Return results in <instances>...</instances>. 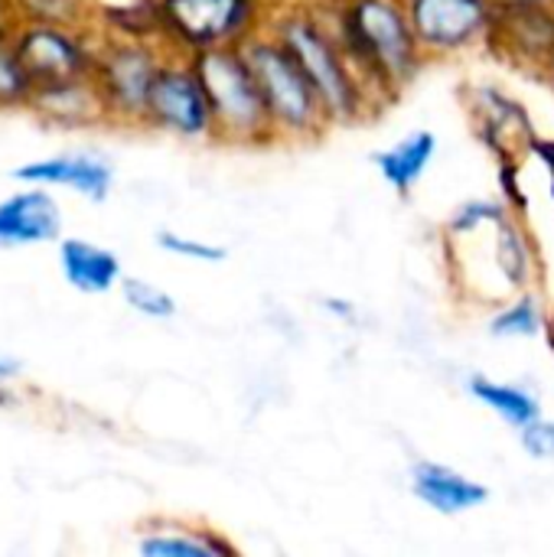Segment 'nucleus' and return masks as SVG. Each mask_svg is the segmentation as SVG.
I'll use <instances>...</instances> for the list:
<instances>
[{
    "mask_svg": "<svg viewBox=\"0 0 554 557\" xmlns=\"http://www.w3.org/2000/svg\"><path fill=\"white\" fill-rule=\"evenodd\" d=\"M320 7L382 108L405 95L431 62L405 0H320Z\"/></svg>",
    "mask_w": 554,
    "mask_h": 557,
    "instance_id": "nucleus-1",
    "label": "nucleus"
},
{
    "mask_svg": "<svg viewBox=\"0 0 554 557\" xmlns=\"http://www.w3.org/2000/svg\"><path fill=\"white\" fill-rule=\"evenodd\" d=\"M268 29L294 52L313 82L333 127H353L382 111L356 65L349 62L340 36L333 33L320 0H287L271 13Z\"/></svg>",
    "mask_w": 554,
    "mask_h": 557,
    "instance_id": "nucleus-2",
    "label": "nucleus"
},
{
    "mask_svg": "<svg viewBox=\"0 0 554 557\" xmlns=\"http://www.w3.org/2000/svg\"><path fill=\"white\" fill-rule=\"evenodd\" d=\"M242 49L261 82L278 140H291V144L320 140L333 124L327 117V108L313 82L300 69L294 52L268 26L255 33L251 39H245Z\"/></svg>",
    "mask_w": 554,
    "mask_h": 557,
    "instance_id": "nucleus-3",
    "label": "nucleus"
},
{
    "mask_svg": "<svg viewBox=\"0 0 554 557\" xmlns=\"http://www.w3.org/2000/svg\"><path fill=\"white\" fill-rule=\"evenodd\" d=\"M199 75L206 82L212 114H216V140L232 147H264L274 144L271 111L261 91V82L242 46L206 49L193 55Z\"/></svg>",
    "mask_w": 554,
    "mask_h": 557,
    "instance_id": "nucleus-4",
    "label": "nucleus"
},
{
    "mask_svg": "<svg viewBox=\"0 0 554 557\" xmlns=\"http://www.w3.org/2000/svg\"><path fill=\"white\" fill-rule=\"evenodd\" d=\"M278 0H160L163 46L170 52H206L242 46L271 23Z\"/></svg>",
    "mask_w": 554,
    "mask_h": 557,
    "instance_id": "nucleus-5",
    "label": "nucleus"
},
{
    "mask_svg": "<svg viewBox=\"0 0 554 557\" xmlns=\"http://www.w3.org/2000/svg\"><path fill=\"white\" fill-rule=\"evenodd\" d=\"M167 52L170 49L157 39H127V36L98 33L91 82L101 95L108 124L144 127L147 98Z\"/></svg>",
    "mask_w": 554,
    "mask_h": 557,
    "instance_id": "nucleus-6",
    "label": "nucleus"
},
{
    "mask_svg": "<svg viewBox=\"0 0 554 557\" xmlns=\"http://www.w3.org/2000/svg\"><path fill=\"white\" fill-rule=\"evenodd\" d=\"M10 42L33 78V88L91 78L98 52V29L91 23H13Z\"/></svg>",
    "mask_w": 554,
    "mask_h": 557,
    "instance_id": "nucleus-7",
    "label": "nucleus"
},
{
    "mask_svg": "<svg viewBox=\"0 0 554 557\" xmlns=\"http://www.w3.org/2000/svg\"><path fill=\"white\" fill-rule=\"evenodd\" d=\"M144 127L176 140H216V114L199 75V65L186 52H167L144 111Z\"/></svg>",
    "mask_w": 554,
    "mask_h": 557,
    "instance_id": "nucleus-8",
    "label": "nucleus"
},
{
    "mask_svg": "<svg viewBox=\"0 0 554 557\" xmlns=\"http://www.w3.org/2000/svg\"><path fill=\"white\" fill-rule=\"evenodd\" d=\"M428 59H460L487 49L496 26L493 0H405Z\"/></svg>",
    "mask_w": 554,
    "mask_h": 557,
    "instance_id": "nucleus-9",
    "label": "nucleus"
},
{
    "mask_svg": "<svg viewBox=\"0 0 554 557\" xmlns=\"http://www.w3.org/2000/svg\"><path fill=\"white\" fill-rule=\"evenodd\" d=\"M487 49L513 69L539 78L554 52V3L500 10Z\"/></svg>",
    "mask_w": 554,
    "mask_h": 557,
    "instance_id": "nucleus-10",
    "label": "nucleus"
},
{
    "mask_svg": "<svg viewBox=\"0 0 554 557\" xmlns=\"http://www.w3.org/2000/svg\"><path fill=\"white\" fill-rule=\"evenodd\" d=\"M408 493L434 516L441 519H460L470 516L483 506H490L493 493L483 480L441 463V460H415L408 467Z\"/></svg>",
    "mask_w": 554,
    "mask_h": 557,
    "instance_id": "nucleus-11",
    "label": "nucleus"
},
{
    "mask_svg": "<svg viewBox=\"0 0 554 557\" xmlns=\"http://www.w3.org/2000/svg\"><path fill=\"white\" fill-rule=\"evenodd\" d=\"M13 180L33 183V186H49V189H69L88 202H104L114 189V166L101 153L65 150V153L20 163L13 170Z\"/></svg>",
    "mask_w": 554,
    "mask_h": 557,
    "instance_id": "nucleus-12",
    "label": "nucleus"
},
{
    "mask_svg": "<svg viewBox=\"0 0 554 557\" xmlns=\"http://www.w3.org/2000/svg\"><path fill=\"white\" fill-rule=\"evenodd\" d=\"M62 225L65 215L49 186L23 183L16 193L0 199V251L59 242Z\"/></svg>",
    "mask_w": 554,
    "mask_h": 557,
    "instance_id": "nucleus-13",
    "label": "nucleus"
},
{
    "mask_svg": "<svg viewBox=\"0 0 554 557\" xmlns=\"http://www.w3.org/2000/svg\"><path fill=\"white\" fill-rule=\"evenodd\" d=\"M470 117L477 124L480 140L493 150V157H522L535 140L529 108H522L500 85H473Z\"/></svg>",
    "mask_w": 554,
    "mask_h": 557,
    "instance_id": "nucleus-14",
    "label": "nucleus"
},
{
    "mask_svg": "<svg viewBox=\"0 0 554 557\" xmlns=\"http://www.w3.org/2000/svg\"><path fill=\"white\" fill-rule=\"evenodd\" d=\"M56 261H59V274L62 281L88 297H101L121 287L124 281V264L121 258L82 235H62L56 242Z\"/></svg>",
    "mask_w": 554,
    "mask_h": 557,
    "instance_id": "nucleus-15",
    "label": "nucleus"
},
{
    "mask_svg": "<svg viewBox=\"0 0 554 557\" xmlns=\"http://www.w3.org/2000/svg\"><path fill=\"white\" fill-rule=\"evenodd\" d=\"M137 555L144 557H235L238 545L199 522H180V519H160L140 529L137 535Z\"/></svg>",
    "mask_w": 554,
    "mask_h": 557,
    "instance_id": "nucleus-16",
    "label": "nucleus"
},
{
    "mask_svg": "<svg viewBox=\"0 0 554 557\" xmlns=\"http://www.w3.org/2000/svg\"><path fill=\"white\" fill-rule=\"evenodd\" d=\"M490 268L506 287V297L529 290L539 281V248L519 212H509L490 228Z\"/></svg>",
    "mask_w": 554,
    "mask_h": 557,
    "instance_id": "nucleus-17",
    "label": "nucleus"
},
{
    "mask_svg": "<svg viewBox=\"0 0 554 557\" xmlns=\"http://www.w3.org/2000/svg\"><path fill=\"white\" fill-rule=\"evenodd\" d=\"M438 150H441V140L431 127H411L398 140L382 147L372 157V163H376V173L382 176V183L395 196L408 199L418 189V183L428 176V170L434 166Z\"/></svg>",
    "mask_w": 554,
    "mask_h": 557,
    "instance_id": "nucleus-18",
    "label": "nucleus"
},
{
    "mask_svg": "<svg viewBox=\"0 0 554 557\" xmlns=\"http://www.w3.org/2000/svg\"><path fill=\"white\" fill-rule=\"evenodd\" d=\"M29 111H33L36 117H42L46 124L65 127V131H85V127L108 124L101 95H98V88H95L91 78L62 82V85H49V88H36Z\"/></svg>",
    "mask_w": 554,
    "mask_h": 557,
    "instance_id": "nucleus-19",
    "label": "nucleus"
},
{
    "mask_svg": "<svg viewBox=\"0 0 554 557\" xmlns=\"http://www.w3.org/2000/svg\"><path fill=\"white\" fill-rule=\"evenodd\" d=\"M464 388L483 411H490L513 431L526 428L532 418L542 414V398L526 382H509V379H496L487 372H473Z\"/></svg>",
    "mask_w": 554,
    "mask_h": 557,
    "instance_id": "nucleus-20",
    "label": "nucleus"
},
{
    "mask_svg": "<svg viewBox=\"0 0 554 557\" xmlns=\"http://www.w3.org/2000/svg\"><path fill=\"white\" fill-rule=\"evenodd\" d=\"M545 326H549V310L535 287L509 294L506 300L496 304V310L487 320V333L493 339H539L545 336Z\"/></svg>",
    "mask_w": 554,
    "mask_h": 557,
    "instance_id": "nucleus-21",
    "label": "nucleus"
},
{
    "mask_svg": "<svg viewBox=\"0 0 554 557\" xmlns=\"http://www.w3.org/2000/svg\"><path fill=\"white\" fill-rule=\"evenodd\" d=\"M513 209L503 196H473V199H464L451 215H447V225H444V235L451 242H467L473 235H487V228H493L500 219H506Z\"/></svg>",
    "mask_w": 554,
    "mask_h": 557,
    "instance_id": "nucleus-22",
    "label": "nucleus"
},
{
    "mask_svg": "<svg viewBox=\"0 0 554 557\" xmlns=\"http://www.w3.org/2000/svg\"><path fill=\"white\" fill-rule=\"evenodd\" d=\"M118 290H121L124 307L134 310V313L144 317V320L167 323V320H173L176 310H180V307H176V297H173L167 287L147 281V277H127V274H124V281H121Z\"/></svg>",
    "mask_w": 554,
    "mask_h": 557,
    "instance_id": "nucleus-23",
    "label": "nucleus"
},
{
    "mask_svg": "<svg viewBox=\"0 0 554 557\" xmlns=\"http://www.w3.org/2000/svg\"><path fill=\"white\" fill-rule=\"evenodd\" d=\"M33 91V78L26 75L10 36L0 39V111H29Z\"/></svg>",
    "mask_w": 554,
    "mask_h": 557,
    "instance_id": "nucleus-24",
    "label": "nucleus"
},
{
    "mask_svg": "<svg viewBox=\"0 0 554 557\" xmlns=\"http://www.w3.org/2000/svg\"><path fill=\"white\" fill-rule=\"evenodd\" d=\"M157 248L180 258V261H189V264H222L229 258L225 245L206 242V238H196V235H186V232H176V228H160L157 232Z\"/></svg>",
    "mask_w": 554,
    "mask_h": 557,
    "instance_id": "nucleus-25",
    "label": "nucleus"
},
{
    "mask_svg": "<svg viewBox=\"0 0 554 557\" xmlns=\"http://www.w3.org/2000/svg\"><path fill=\"white\" fill-rule=\"evenodd\" d=\"M516 441L532 463H554V418H549L545 411L532 418L526 428H519Z\"/></svg>",
    "mask_w": 554,
    "mask_h": 557,
    "instance_id": "nucleus-26",
    "label": "nucleus"
},
{
    "mask_svg": "<svg viewBox=\"0 0 554 557\" xmlns=\"http://www.w3.org/2000/svg\"><path fill=\"white\" fill-rule=\"evenodd\" d=\"M323 313L327 317H333L336 323H346V326H353L356 320H359V307L349 300V297H323Z\"/></svg>",
    "mask_w": 554,
    "mask_h": 557,
    "instance_id": "nucleus-27",
    "label": "nucleus"
},
{
    "mask_svg": "<svg viewBox=\"0 0 554 557\" xmlns=\"http://www.w3.org/2000/svg\"><path fill=\"white\" fill-rule=\"evenodd\" d=\"M20 372H23V366H20L16 359H10V356L0 352V405H10V401H13L10 385L20 379Z\"/></svg>",
    "mask_w": 554,
    "mask_h": 557,
    "instance_id": "nucleus-28",
    "label": "nucleus"
},
{
    "mask_svg": "<svg viewBox=\"0 0 554 557\" xmlns=\"http://www.w3.org/2000/svg\"><path fill=\"white\" fill-rule=\"evenodd\" d=\"M529 153H535V157L549 166V173H552V193H554V140L535 137V140H532V147H529Z\"/></svg>",
    "mask_w": 554,
    "mask_h": 557,
    "instance_id": "nucleus-29",
    "label": "nucleus"
},
{
    "mask_svg": "<svg viewBox=\"0 0 554 557\" xmlns=\"http://www.w3.org/2000/svg\"><path fill=\"white\" fill-rule=\"evenodd\" d=\"M496 10H516V7H539V3H554V0H493Z\"/></svg>",
    "mask_w": 554,
    "mask_h": 557,
    "instance_id": "nucleus-30",
    "label": "nucleus"
},
{
    "mask_svg": "<svg viewBox=\"0 0 554 557\" xmlns=\"http://www.w3.org/2000/svg\"><path fill=\"white\" fill-rule=\"evenodd\" d=\"M539 78H542V82H545V85L554 91V52H552V59L545 62V69H542V75H539Z\"/></svg>",
    "mask_w": 554,
    "mask_h": 557,
    "instance_id": "nucleus-31",
    "label": "nucleus"
},
{
    "mask_svg": "<svg viewBox=\"0 0 554 557\" xmlns=\"http://www.w3.org/2000/svg\"><path fill=\"white\" fill-rule=\"evenodd\" d=\"M545 343H549V349H552V356H554V317H549V326H545Z\"/></svg>",
    "mask_w": 554,
    "mask_h": 557,
    "instance_id": "nucleus-32",
    "label": "nucleus"
},
{
    "mask_svg": "<svg viewBox=\"0 0 554 557\" xmlns=\"http://www.w3.org/2000/svg\"><path fill=\"white\" fill-rule=\"evenodd\" d=\"M10 29H13V23H0V39H7V36H10Z\"/></svg>",
    "mask_w": 554,
    "mask_h": 557,
    "instance_id": "nucleus-33",
    "label": "nucleus"
},
{
    "mask_svg": "<svg viewBox=\"0 0 554 557\" xmlns=\"http://www.w3.org/2000/svg\"><path fill=\"white\" fill-rule=\"evenodd\" d=\"M278 3H287V0H278Z\"/></svg>",
    "mask_w": 554,
    "mask_h": 557,
    "instance_id": "nucleus-34",
    "label": "nucleus"
}]
</instances>
